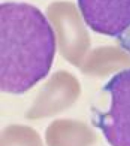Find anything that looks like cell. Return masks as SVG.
Returning <instances> with one entry per match:
<instances>
[{"label":"cell","instance_id":"cell-1","mask_svg":"<svg viewBox=\"0 0 130 146\" xmlns=\"http://www.w3.org/2000/svg\"><path fill=\"white\" fill-rule=\"evenodd\" d=\"M112 91V105L102 126L112 146H130V84Z\"/></svg>","mask_w":130,"mask_h":146},{"label":"cell","instance_id":"cell-2","mask_svg":"<svg viewBox=\"0 0 130 146\" xmlns=\"http://www.w3.org/2000/svg\"><path fill=\"white\" fill-rule=\"evenodd\" d=\"M48 146H91L95 137L90 128L72 121L53 123L46 133Z\"/></svg>","mask_w":130,"mask_h":146},{"label":"cell","instance_id":"cell-3","mask_svg":"<svg viewBox=\"0 0 130 146\" xmlns=\"http://www.w3.org/2000/svg\"><path fill=\"white\" fill-rule=\"evenodd\" d=\"M1 146H43L39 134L32 128L12 125L1 135Z\"/></svg>","mask_w":130,"mask_h":146}]
</instances>
